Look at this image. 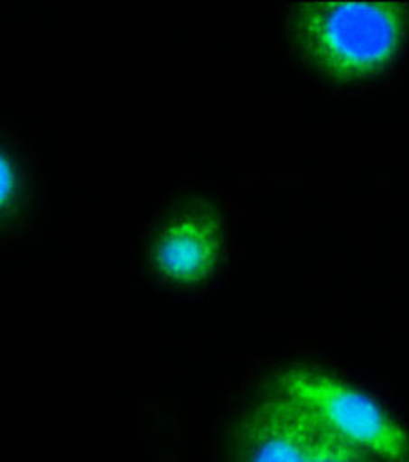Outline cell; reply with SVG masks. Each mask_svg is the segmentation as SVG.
Listing matches in <instances>:
<instances>
[{
  "mask_svg": "<svg viewBox=\"0 0 409 462\" xmlns=\"http://www.w3.org/2000/svg\"><path fill=\"white\" fill-rule=\"evenodd\" d=\"M290 27L309 67L334 80H357L395 60L405 34V10L395 3H303Z\"/></svg>",
  "mask_w": 409,
  "mask_h": 462,
  "instance_id": "1",
  "label": "cell"
},
{
  "mask_svg": "<svg viewBox=\"0 0 409 462\" xmlns=\"http://www.w3.org/2000/svg\"><path fill=\"white\" fill-rule=\"evenodd\" d=\"M229 462H383L275 383L233 429Z\"/></svg>",
  "mask_w": 409,
  "mask_h": 462,
  "instance_id": "2",
  "label": "cell"
},
{
  "mask_svg": "<svg viewBox=\"0 0 409 462\" xmlns=\"http://www.w3.org/2000/svg\"><path fill=\"white\" fill-rule=\"evenodd\" d=\"M273 383L309 403L330 425L385 462H409V436L377 403L350 384L311 368H288Z\"/></svg>",
  "mask_w": 409,
  "mask_h": 462,
  "instance_id": "3",
  "label": "cell"
},
{
  "mask_svg": "<svg viewBox=\"0 0 409 462\" xmlns=\"http://www.w3.org/2000/svg\"><path fill=\"white\" fill-rule=\"evenodd\" d=\"M222 250V226L214 210L188 207L171 218L153 245V265L167 279L200 282Z\"/></svg>",
  "mask_w": 409,
  "mask_h": 462,
  "instance_id": "4",
  "label": "cell"
},
{
  "mask_svg": "<svg viewBox=\"0 0 409 462\" xmlns=\"http://www.w3.org/2000/svg\"><path fill=\"white\" fill-rule=\"evenodd\" d=\"M25 175L15 153L0 143V237L12 234L25 207Z\"/></svg>",
  "mask_w": 409,
  "mask_h": 462,
  "instance_id": "5",
  "label": "cell"
}]
</instances>
